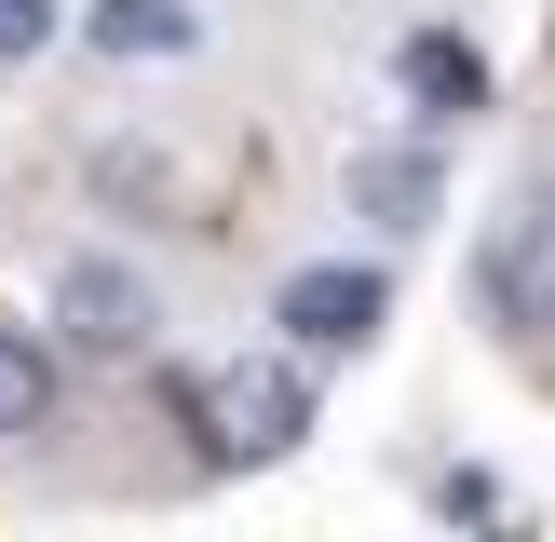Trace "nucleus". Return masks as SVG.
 Here are the masks:
<instances>
[{
  "instance_id": "f257e3e1",
  "label": "nucleus",
  "mask_w": 555,
  "mask_h": 542,
  "mask_svg": "<svg viewBox=\"0 0 555 542\" xmlns=\"http://www.w3.org/2000/svg\"><path fill=\"white\" fill-rule=\"evenodd\" d=\"M190 434H204V461H285L298 434H312V352L271 339V352H231V366L204 379V393H177Z\"/></svg>"
},
{
  "instance_id": "f03ea898",
  "label": "nucleus",
  "mask_w": 555,
  "mask_h": 542,
  "mask_svg": "<svg viewBox=\"0 0 555 542\" xmlns=\"http://www.w3.org/2000/svg\"><path fill=\"white\" fill-rule=\"evenodd\" d=\"M54 352H81V366H150L163 352V285L135 258H108V244H81V258L54 271Z\"/></svg>"
},
{
  "instance_id": "7ed1b4c3",
  "label": "nucleus",
  "mask_w": 555,
  "mask_h": 542,
  "mask_svg": "<svg viewBox=\"0 0 555 542\" xmlns=\"http://www.w3.org/2000/svg\"><path fill=\"white\" fill-rule=\"evenodd\" d=\"M271 325H285L298 352H366L379 325H393V271L379 258H312V271H285Z\"/></svg>"
},
{
  "instance_id": "20e7f679",
  "label": "nucleus",
  "mask_w": 555,
  "mask_h": 542,
  "mask_svg": "<svg viewBox=\"0 0 555 542\" xmlns=\"http://www.w3.org/2000/svg\"><path fill=\"white\" fill-rule=\"evenodd\" d=\"M475 298H488V325H502V339H542V325H555V231H542L529 204L488 217V244H475Z\"/></svg>"
},
{
  "instance_id": "39448f33",
  "label": "nucleus",
  "mask_w": 555,
  "mask_h": 542,
  "mask_svg": "<svg viewBox=\"0 0 555 542\" xmlns=\"http://www.w3.org/2000/svg\"><path fill=\"white\" fill-rule=\"evenodd\" d=\"M339 190H352V217H379L393 244L448 217V163H434L421 136H379V150H352V177H339Z\"/></svg>"
},
{
  "instance_id": "423d86ee",
  "label": "nucleus",
  "mask_w": 555,
  "mask_h": 542,
  "mask_svg": "<svg viewBox=\"0 0 555 542\" xmlns=\"http://www.w3.org/2000/svg\"><path fill=\"white\" fill-rule=\"evenodd\" d=\"M393 81H406V108H421V122H475V108H488V54L461 41V27H406Z\"/></svg>"
},
{
  "instance_id": "0eeeda50",
  "label": "nucleus",
  "mask_w": 555,
  "mask_h": 542,
  "mask_svg": "<svg viewBox=\"0 0 555 542\" xmlns=\"http://www.w3.org/2000/svg\"><path fill=\"white\" fill-rule=\"evenodd\" d=\"M81 41H95L108 68H163V54L204 41V14H190V0H95V14H81Z\"/></svg>"
},
{
  "instance_id": "6e6552de",
  "label": "nucleus",
  "mask_w": 555,
  "mask_h": 542,
  "mask_svg": "<svg viewBox=\"0 0 555 542\" xmlns=\"http://www.w3.org/2000/svg\"><path fill=\"white\" fill-rule=\"evenodd\" d=\"M27 434H54V339L0 325V448H27Z\"/></svg>"
},
{
  "instance_id": "1a4fd4ad",
  "label": "nucleus",
  "mask_w": 555,
  "mask_h": 542,
  "mask_svg": "<svg viewBox=\"0 0 555 542\" xmlns=\"http://www.w3.org/2000/svg\"><path fill=\"white\" fill-rule=\"evenodd\" d=\"M95 190H108V204H177V231H204V217H190V190H177V163H163V150H95Z\"/></svg>"
},
{
  "instance_id": "9d476101",
  "label": "nucleus",
  "mask_w": 555,
  "mask_h": 542,
  "mask_svg": "<svg viewBox=\"0 0 555 542\" xmlns=\"http://www.w3.org/2000/svg\"><path fill=\"white\" fill-rule=\"evenodd\" d=\"M54 41H68L54 0H0V68H27V54H54Z\"/></svg>"
},
{
  "instance_id": "9b49d317",
  "label": "nucleus",
  "mask_w": 555,
  "mask_h": 542,
  "mask_svg": "<svg viewBox=\"0 0 555 542\" xmlns=\"http://www.w3.org/2000/svg\"><path fill=\"white\" fill-rule=\"evenodd\" d=\"M515 204H529V217H542V231H555V163H542V177H529V190H515Z\"/></svg>"
}]
</instances>
